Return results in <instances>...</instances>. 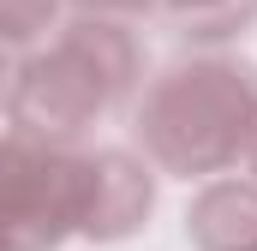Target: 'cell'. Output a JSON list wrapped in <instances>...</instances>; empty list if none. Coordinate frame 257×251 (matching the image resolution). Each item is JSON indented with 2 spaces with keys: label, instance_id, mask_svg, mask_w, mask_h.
Listing matches in <instances>:
<instances>
[{
  "label": "cell",
  "instance_id": "obj_1",
  "mask_svg": "<svg viewBox=\"0 0 257 251\" xmlns=\"http://www.w3.org/2000/svg\"><path fill=\"white\" fill-rule=\"evenodd\" d=\"M144 150L174 174H215L257 144V72L239 60H192L150 84L138 108Z\"/></svg>",
  "mask_w": 257,
  "mask_h": 251
},
{
  "label": "cell",
  "instance_id": "obj_2",
  "mask_svg": "<svg viewBox=\"0 0 257 251\" xmlns=\"http://www.w3.org/2000/svg\"><path fill=\"white\" fill-rule=\"evenodd\" d=\"M132 84H138V42L114 18H84L60 36L54 54L24 66V78L12 84V126L30 144L66 150V138H78Z\"/></svg>",
  "mask_w": 257,
  "mask_h": 251
},
{
  "label": "cell",
  "instance_id": "obj_3",
  "mask_svg": "<svg viewBox=\"0 0 257 251\" xmlns=\"http://www.w3.org/2000/svg\"><path fill=\"white\" fill-rule=\"evenodd\" d=\"M90 209V156L54 144L6 138L0 144V251H48L84 233Z\"/></svg>",
  "mask_w": 257,
  "mask_h": 251
},
{
  "label": "cell",
  "instance_id": "obj_4",
  "mask_svg": "<svg viewBox=\"0 0 257 251\" xmlns=\"http://www.w3.org/2000/svg\"><path fill=\"white\" fill-rule=\"evenodd\" d=\"M144 215H150V174H144V162H132L126 150H96L90 156L84 233L90 239H126Z\"/></svg>",
  "mask_w": 257,
  "mask_h": 251
},
{
  "label": "cell",
  "instance_id": "obj_5",
  "mask_svg": "<svg viewBox=\"0 0 257 251\" xmlns=\"http://www.w3.org/2000/svg\"><path fill=\"white\" fill-rule=\"evenodd\" d=\"M186 233L197 251H257V186L251 180H215L192 203Z\"/></svg>",
  "mask_w": 257,
  "mask_h": 251
},
{
  "label": "cell",
  "instance_id": "obj_6",
  "mask_svg": "<svg viewBox=\"0 0 257 251\" xmlns=\"http://www.w3.org/2000/svg\"><path fill=\"white\" fill-rule=\"evenodd\" d=\"M156 12L186 42H227L257 18V0H156Z\"/></svg>",
  "mask_w": 257,
  "mask_h": 251
},
{
  "label": "cell",
  "instance_id": "obj_7",
  "mask_svg": "<svg viewBox=\"0 0 257 251\" xmlns=\"http://www.w3.org/2000/svg\"><path fill=\"white\" fill-rule=\"evenodd\" d=\"M84 12H144V6H156V0H78Z\"/></svg>",
  "mask_w": 257,
  "mask_h": 251
},
{
  "label": "cell",
  "instance_id": "obj_8",
  "mask_svg": "<svg viewBox=\"0 0 257 251\" xmlns=\"http://www.w3.org/2000/svg\"><path fill=\"white\" fill-rule=\"evenodd\" d=\"M251 174H257V144H251Z\"/></svg>",
  "mask_w": 257,
  "mask_h": 251
}]
</instances>
